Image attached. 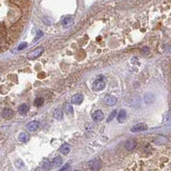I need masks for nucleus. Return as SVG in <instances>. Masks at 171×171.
Here are the masks:
<instances>
[{"instance_id":"obj_10","label":"nucleus","mask_w":171,"mask_h":171,"mask_svg":"<svg viewBox=\"0 0 171 171\" xmlns=\"http://www.w3.org/2000/svg\"><path fill=\"white\" fill-rule=\"evenodd\" d=\"M136 146V141L133 139H130L126 142L125 144V147L127 150H132Z\"/></svg>"},{"instance_id":"obj_25","label":"nucleus","mask_w":171,"mask_h":171,"mask_svg":"<svg viewBox=\"0 0 171 171\" xmlns=\"http://www.w3.org/2000/svg\"><path fill=\"white\" fill-rule=\"evenodd\" d=\"M148 51H149V49H148L147 47H144V50H143V52H148Z\"/></svg>"},{"instance_id":"obj_7","label":"nucleus","mask_w":171,"mask_h":171,"mask_svg":"<svg viewBox=\"0 0 171 171\" xmlns=\"http://www.w3.org/2000/svg\"><path fill=\"white\" fill-rule=\"evenodd\" d=\"M73 18L71 16H68L66 17V18H65L63 20L62 22V26L65 27V28H68V27H71V26L73 25Z\"/></svg>"},{"instance_id":"obj_5","label":"nucleus","mask_w":171,"mask_h":171,"mask_svg":"<svg viewBox=\"0 0 171 171\" xmlns=\"http://www.w3.org/2000/svg\"><path fill=\"white\" fill-rule=\"evenodd\" d=\"M104 102H105V104H108V105L113 106L114 104H116L117 99L115 97H114L112 95H107L105 98H104Z\"/></svg>"},{"instance_id":"obj_15","label":"nucleus","mask_w":171,"mask_h":171,"mask_svg":"<svg viewBox=\"0 0 171 171\" xmlns=\"http://www.w3.org/2000/svg\"><path fill=\"white\" fill-rule=\"evenodd\" d=\"M144 101L146 104H152L155 101V97L151 93H147L144 96Z\"/></svg>"},{"instance_id":"obj_4","label":"nucleus","mask_w":171,"mask_h":171,"mask_svg":"<svg viewBox=\"0 0 171 171\" xmlns=\"http://www.w3.org/2000/svg\"><path fill=\"white\" fill-rule=\"evenodd\" d=\"M83 96L80 93L74 94V95L72 96V98H71V103H72L73 104H76V105L82 104L83 103Z\"/></svg>"},{"instance_id":"obj_11","label":"nucleus","mask_w":171,"mask_h":171,"mask_svg":"<svg viewBox=\"0 0 171 171\" xmlns=\"http://www.w3.org/2000/svg\"><path fill=\"white\" fill-rule=\"evenodd\" d=\"M117 119L119 122H125V120L126 119V111L125 109H121V111L119 112L118 116H117Z\"/></svg>"},{"instance_id":"obj_1","label":"nucleus","mask_w":171,"mask_h":171,"mask_svg":"<svg viewBox=\"0 0 171 171\" xmlns=\"http://www.w3.org/2000/svg\"><path fill=\"white\" fill-rule=\"evenodd\" d=\"M43 52H44V49H43L42 47L35 48V50H33L28 53V58H29V59H31V60L36 59L37 57H39L42 54Z\"/></svg>"},{"instance_id":"obj_24","label":"nucleus","mask_w":171,"mask_h":171,"mask_svg":"<svg viewBox=\"0 0 171 171\" xmlns=\"http://www.w3.org/2000/svg\"><path fill=\"white\" fill-rule=\"evenodd\" d=\"M68 168H69V165L66 164V166H65L63 168H61V170H65V169H68Z\"/></svg>"},{"instance_id":"obj_2","label":"nucleus","mask_w":171,"mask_h":171,"mask_svg":"<svg viewBox=\"0 0 171 171\" xmlns=\"http://www.w3.org/2000/svg\"><path fill=\"white\" fill-rule=\"evenodd\" d=\"M106 87V83L102 79H97L94 81L93 83V90L96 92H99V91H102L104 88Z\"/></svg>"},{"instance_id":"obj_20","label":"nucleus","mask_w":171,"mask_h":171,"mask_svg":"<svg viewBox=\"0 0 171 171\" xmlns=\"http://www.w3.org/2000/svg\"><path fill=\"white\" fill-rule=\"evenodd\" d=\"M43 104H44V99H43L42 98H37L35 100V104L36 106H38V107L41 106Z\"/></svg>"},{"instance_id":"obj_17","label":"nucleus","mask_w":171,"mask_h":171,"mask_svg":"<svg viewBox=\"0 0 171 171\" xmlns=\"http://www.w3.org/2000/svg\"><path fill=\"white\" fill-rule=\"evenodd\" d=\"M62 158L60 157H56L53 160V165L54 166V167H59V166L62 165Z\"/></svg>"},{"instance_id":"obj_19","label":"nucleus","mask_w":171,"mask_h":171,"mask_svg":"<svg viewBox=\"0 0 171 171\" xmlns=\"http://www.w3.org/2000/svg\"><path fill=\"white\" fill-rule=\"evenodd\" d=\"M18 139L21 142H27L28 141V135L25 133H22L18 136Z\"/></svg>"},{"instance_id":"obj_8","label":"nucleus","mask_w":171,"mask_h":171,"mask_svg":"<svg viewBox=\"0 0 171 171\" xmlns=\"http://www.w3.org/2000/svg\"><path fill=\"white\" fill-rule=\"evenodd\" d=\"M38 127H39V122H38L37 121H33L31 122H29L27 126V128L29 132L36 131V130L38 129Z\"/></svg>"},{"instance_id":"obj_16","label":"nucleus","mask_w":171,"mask_h":171,"mask_svg":"<svg viewBox=\"0 0 171 171\" xmlns=\"http://www.w3.org/2000/svg\"><path fill=\"white\" fill-rule=\"evenodd\" d=\"M59 152L64 155H67L70 152V147H69V145L67 144H64L59 148Z\"/></svg>"},{"instance_id":"obj_12","label":"nucleus","mask_w":171,"mask_h":171,"mask_svg":"<svg viewBox=\"0 0 171 171\" xmlns=\"http://www.w3.org/2000/svg\"><path fill=\"white\" fill-rule=\"evenodd\" d=\"M13 115H14V112L12 111L11 109H4L3 112H2V116L7 119L11 118V117L13 116Z\"/></svg>"},{"instance_id":"obj_9","label":"nucleus","mask_w":171,"mask_h":171,"mask_svg":"<svg viewBox=\"0 0 171 171\" xmlns=\"http://www.w3.org/2000/svg\"><path fill=\"white\" fill-rule=\"evenodd\" d=\"M89 166H90L92 170H97L101 168V163L99 160L95 159V160L90 161V162L89 163Z\"/></svg>"},{"instance_id":"obj_22","label":"nucleus","mask_w":171,"mask_h":171,"mask_svg":"<svg viewBox=\"0 0 171 171\" xmlns=\"http://www.w3.org/2000/svg\"><path fill=\"white\" fill-rule=\"evenodd\" d=\"M43 168H46V169H48V168H50V166H51V163L49 162V160L48 159H46L44 160V162H43Z\"/></svg>"},{"instance_id":"obj_14","label":"nucleus","mask_w":171,"mask_h":171,"mask_svg":"<svg viewBox=\"0 0 171 171\" xmlns=\"http://www.w3.org/2000/svg\"><path fill=\"white\" fill-rule=\"evenodd\" d=\"M29 106H28L27 104H21V105L19 106L18 111L21 115H26L28 112H29Z\"/></svg>"},{"instance_id":"obj_3","label":"nucleus","mask_w":171,"mask_h":171,"mask_svg":"<svg viewBox=\"0 0 171 171\" xmlns=\"http://www.w3.org/2000/svg\"><path fill=\"white\" fill-rule=\"evenodd\" d=\"M148 128L147 125L145 123H138L136 124L135 126H133L132 127L131 131L132 133H137V132H142V131H144V130H146Z\"/></svg>"},{"instance_id":"obj_23","label":"nucleus","mask_w":171,"mask_h":171,"mask_svg":"<svg viewBox=\"0 0 171 171\" xmlns=\"http://www.w3.org/2000/svg\"><path fill=\"white\" fill-rule=\"evenodd\" d=\"M27 45H28L27 42H22V44L20 45L18 47H17V50H18V51H22V50H23V49H25V48L27 47Z\"/></svg>"},{"instance_id":"obj_13","label":"nucleus","mask_w":171,"mask_h":171,"mask_svg":"<svg viewBox=\"0 0 171 171\" xmlns=\"http://www.w3.org/2000/svg\"><path fill=\"white\" fill-rule=\"evenodd\" d=\"M53 116L56 120H62L63 118V111L60 109H56L53 111Z\"/></svg>"},{"instance_id":"obj_21","label":"nucleus","mask_w":171,"mask_h":171,"mask_svg":"<svg viewBox=\"0 0 171 171\" xmlns=\"http://www.w3.org/2000/svg\"><path fill=\"white\" fill-rule=\"evenodd\" d=\"M116 115H117V110H114L112 113L109 115V116L108 117V120H107V122H110L112 120H113L114 117L116 116Z\"/></svg>"},{"instance_id":"obj_18","label":"nucleus","mask_w":171,"mask_h":171,"mask_svg":"<svg viewBox=\"0 0 171 171\" xmlns=\"http://www.w3.org/2000/svg\"><path fill=\"white\" fill-rule=\"evenodd\" d=\"M64 109H65V112L67 114H72L73 113L72 106H71V104H65V105H64Z\"/></svg>"},{"instance_id":"obj_6","label":"nucleus","mask_w":171,"mask_h":171,"mask_svg":"<svg viewBox=\"0 0 171 171\" xmlns=\"http://www.w3.org/2000/svg\"><path fill=\"white\" fill-rule=\"evenodd\" d=\"M92 118L95 122H101L104 119V114L101 110H96L93 113Z\"/></svg>"}]
</instances>
